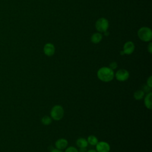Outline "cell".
Wrapping results in <instances>:
<instances>
[{
    "label": "cell",
    "instance_id": "obj_1",
    "mask_svg": "<svg viewBox=\"0 0 152 152\" xmlns=\"http://www.w3.org/2000/svg\"><path fill=\"white\" fill-rule=\"evenodd\" d=\"M98 78L103 82H109L112 81L115 77L113 70L109 67L103 66L100 68L97 72Z\"/></svg>",
    "mask_w": 152,
    "mask_h": 152
},
{
    "label": "cell",
    "instance_id": "obj_2",
    "mask_svg": "<svg viewBox=\"0 0 152 152\" xmlns=\"http://www.w3.org/2000/svg\"><path fill=\"white\" fill-rule=\"evenodd\" d=\"M138 37L144 42H150L152 39V31L149 27H141L137 33Z\"/></svg>",
    "mask_w": 152,
    "mask_h": 152
},
{
    "label": "cell",
    "instance_id": "obj_3",
    "mask_svg": "<svg viewBox=\"0 0 152 152\" xmlns=\"http://www.w3.org/2000/svg\"><path fill=\"white\" fill-rule=\"evenodd\" d=\"M64 115V110L61 105H55L50 110V117L55 121L61 120Z\"/></svg>",
    "mask_w": 152,
    "mask_h": 152
},
{
    "label": "cell",
    "instance_id": "obj_4",
    "mask_svg": "<svg viewBox=\"0 0 152 152\" xmlns=\"http://www.w3.org/2000/svg\"><path fill=\"white\" fill-rule=\"evenodd\" d=\"M96 28L99 32H106L109 27V22L107 19L104 18H99L96 24H95Z\"/></svg>",
    "mask_w": 152,
    "mask_h": 152
},
{
    "label": "cell",
    "instance_id": "obj_5",
    "mask_svg": "<svg viewBox=\"0 0 152 152\" xmlns=\"http://www.w3.org/2000/svg\"><path fill=\"white\" fill-rule=\"evenodd\" d=\"M115 77L116 79L119 81H125L128 79L129 73L125 69H121L117 71L115 74Z\"/></svg>",
    "mask_w": 152,
    "mask_h": 152
},
{
    "label": "cell",
    "instance_id": "obj_6",
    "mask_svg": "<svg viewBox=\"0 0 152 152\" xmlns=\"http://www.w3.org/2000/svg\"><path fill=\"white\" fill-rule=\"evenodd\" d=\"M110 150V145L105 141H100L96 145L97 152H109Z\"/></svg>",
    "mask_w": 152,
    "mask_h": 152
},
{
    "label": "cell",
    "instance_id": "obj_7",
    "mask_svg": "<svg viewBox=\"0 0 152 152\" xmlns=\"http://www.w3.org/2000/svg\"><path fill=\"white\" fill-rule=\"evenodd\" d=\"M44 53L48 56H51L53 55L55 52V48L53 44L50 43H46L43 48Z\"/></svg>",
    "mask_w": 152,
    "mask_h": 152
},
{
    "label": "cell",
    "instance_id": "obj_8",
    "mask_svg": "<svg viewBox=\"0 0 152 152\" xmlns=\"http://www.w3.org/2000/svg\"><path fill=\"white\" fill-rule=\"evenodd\" d=\"M135 49V45L134 43L131 41L126 42L124 45V50L123 52L124 54L130 55L134 51Z\"/></svg>",
    "mask_w": 152,
    "mask_h": 152
},
{
    "label": "cell",
    "instance_id": "obj_9",
    "mask_svg": "<svg viewBox=\"0 0 152 152\" xmlns=\"http://www.w3.org/2000/svg\"><path fill=\"white\" fill-rule=\"evenodd\" d=\"M68 144V142L66 139L59 138L55 142V145L56 148L62 150L65 149L67 147Z\"/></svg>",
    "mask_w": 152,
    "mask_h": 152
},
{
    "label": "cell",
    "instance_id": "obj_10",
    "mask_svg": "<svg viewBox=\"0 0 152 152\" xmlns=\"http://www.w3.org/2000/svg\"><path fill=\"white\" fill-rule=\"evenodd\" d=\"M151 98H152V93H148L144 97V104L145 107L148 109H151Z\"/></svg>",
    "mask_w": 152,
    "mask_h": 152
},
{
    "label": "cell",
    "instance_id": "obj_11",
    "mask_svg": "<svg viewBox=\"0 0 152 152\" xmlns=\"http://www.w3.org/2000/svg\"><path fill=\"white\" fill-rule=\"evenodd\" d=\"M76 144L79 148H87L88 144L87 139L84 138H80L76 141Z\"/></svg>",
    "mask_w": 152,
    "mask_h": 152
},
{
    "label": "cell",
    "instance_id": "obj_12",
    "mask_svg": "<svg viewBox=\"0 0 152 152\" xmlns=\"http://www.w3.org/2000/svg\"><path fill=\"white\" fill-rule=\"evenodd\" d=\"M102 39V35L100 33H95L91 37V40L93 43H99Z\"/></svg>",
    "mask_w": 152,
    "mask_h": 152
},
{
    "label": "cell",
    "instance_id": "obj_13",
    "mask_svg": "<svg viewBox=\"0 0 152 152\" xmlns=\"http://www.w3.org/2000/svg\"><path fill=\"white\" fill-rule=\"evenodd\" d=\"M87 140L88 144H90L92 146H95L97 144V143L99 142L97 138L93 135H89L88 137Z\"/></svg>",
    "mask_w": 152,
    "mask_h": 152
},
{
    "label": "cell",
    "instance_id": "obj_14",
    "mask_svg": "<svg viewBox=\"0 0 152 152\" xmlns=\"http://www.w3.org/2000/svg\"><path fill=\"white\" fill-rule=\"evenodd\" d=\"M144 97V92L142 90H138L134 93V97L135 100H140Z\"/></svg>",
    "mask_w": 152,
    "mask_h": 152
},
{
    "label": "cell",
    "instance_id": "obj_15",
    "mask_svg": "<svg viewBox=\"0 0 152 152\" xmlns=\"http://www.w3.org/2000/svg\"><path fill=\"white\" fill-rule=\"evenodd\" d=\"M52 118L51 117L49 116H43L42 119H41V122L42 123L45 125H49L52 123Z\"/></svg>",
    "mask_w": 152,
    "mask_h": 152
},
{
    "label": "cell",
    "instance_id": "obj_16",
    "mask_svg": "<svg viewBox=\"0 0 152 152\" xmlns=\"http://www.w3.org/2000/svg\"><path fill=\"white\" fill-rule=\"evenodd\" d=\"M65 152H79V151L75 147L70 146L68 148H66Z\"/></svg>",
    "mask_w": 152,
    "mask_h": 152
},
{
    "label": "cell",
    "instance_id": "obj_17",
    "mask_svg": "<svg viewBox=\"0 0 152 152\" xmlns=\"http://www.w3.org/2000/svg\"><path fill=\"white\" fill-rule=\"evenodd\" d=\"M117 66H118V65H117V63L116 62H112L109 64V68L112 70L115 69L117 68Z\"/></svg>",
    "mask_w": 152,
    "mask_h": 152
},
{
    "label": "cell",
    "instance_id": "obj_18",
    "mask_svg": "<svg viewBox=\"0 0 152 152\" xmlns=\"http://www.w3.org/2000/svg\"><path fill=\"white\" fill-rule=\"evenodd\" d=\"M147 85L149 87L151 88V87H152V76H150L148 78V79L147 80Z\"/></svg>",
    "mask_w": 152,
    "mask_h": 152
},
{
    "label": "cell",
    "instance_id": "obj_19",
    "mask_svg": "<svg viewBox=\"0 0 152 152\" xmlns=\"http://www.w3.org/2000/svg\"><path fill=\"white\" fill-rule=\"evenodd\" d=\"M150 89H151V88L150 87H149L147 85H146V86H144V87H143V90H142L144 93L145 92H150Z\"/></svg>",
    "mask_w": 152,
    "mask_h": 152
},
{
    "label": "cell",
    "instance_id": "obj_20",
    "mask_svg": "<svg viewBox=\"0 0 152 152\" xmlns=\"http://www.w3.org/2000/svg\"><path fill=\"white\" fill-rule=\"evenodd\" d=\"M147 50L150 53H151V52H152V43H151V42H150L148 44V45L147 46Z\"/></svg>",
    "mask_w": 152,
    "mask_h": 152
},
{
    "label": "cell",
    "instance_id": "obj_21",
    "mask_svg": "<svg viewBox=\"0 0 152 152\" xmlns=\"http://www.w3.org/2000/svg\"><path fill=\"white\" fill-rule=\"evenodd\" d=\"M87 151L86 148H80V150H78L79 152H87Z\"/></svg>",
    "mask_w": 152,
    "mask_h": 152
},
{
    "label": "cell",
    "instance_id": "obj_22",
    "mask_svg": "<svg viewBox=\"0 0 152 152\" xmlns=\"http://www.w3.org/2000/svg\"><path fill=\"white\" fill-rule=\"evenodd\" d=\"M50 152H63L62 150L57 149V148H54L53 150H52Z\"/></svg>",
    "mask_w": 152,
    "mask_h": 152
},
{
    "label": "cell",
    "instance_id": "obj_23",
    "mask_svg": "<svg viewBox=\"0 0 152 152\" xmlns=\"http://www.w3.org/2000/svg\"><path fill=\"white\" fill-rule=\"evenodd\" d=\"M87 152H97V151L95 150H89L87 151Z\"/></svg>",
    "mask_w": 152,
    "mask_h": 152
}]
</instances>
